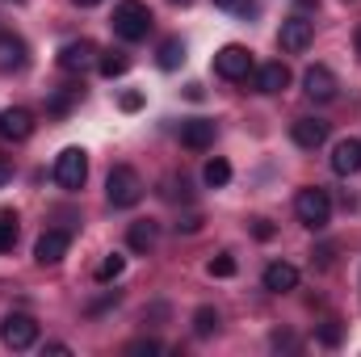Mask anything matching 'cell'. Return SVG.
<instances>
[{
  "label": "cell",
  "mask_w": 361,
  "mask_h": 357,
  "mask_svg": "<svg viewBox=\"0 0 361 357\" xmlns=\"http://www.w3.org/2000/svg\"><path fill=\"white\" fill-rule=\"evenodd\" d=\"M156 63H160L164 72H177L180 63H185V42H180V38H164V42H160Z\"/></svg>",
  "instance_id": "obj_19"
},
{
  "label": "cell",
  "mask_w": 361,
  "mask_h": 357,
  "mask_svg": "<svg viewBox=\"0 0 361 357\" xmlns=\"http://www.w3.org/2000/svg\"><path fill=\"white\" fill-rule=\"evenodd\" d=\"M336 76H332V68H324V63H315V68H307L302 72V92L311 97V101H332L336 97Z\"/></svg>",
  "instance_id": "obj_11"
},
{
  "label": "cell",
  "mask_w": 361,
  "mask_h": 357,
  "mask_svg": "<svg viewBox=\"0 0 361 357\" xmlns=\"http://www.w3.org/2000/svg\"><path fill=\"white\" fill-rule=\"evenodd\" d=\"M72 4H80V8H92V4H101V0H72Z\"/></svg>",
  "instance_id": "obj_33"
},
{
  "label": "cell",
  "mask_w": 361,
  "mask_h": 357,
  "mask_svg": "<svg viewBox=\"0 0 361 357\" xmlns=\"http://www.w3.org/2000/svg\"><path fill=\"white\" fill-rule=\"evenodd\" d=\"M97 59H101V51L92 47L89 38H80V42H63L59 47V68L63 72H89V68H97Z\"/></svg>",
  "instance_id": "obj_9"
},
{
  "label": "cell",
  "mask_w": 361,
  "mask_h": 357,
  "mask_svg": "<svg viewBox=\"0 0 361 357\" xmlns=\"http://www.w3.org/2000/svg\"><path fill=\"white\" fill-rule=\"evenodd\" d=\"M311 38H315V25L307 21V17H286L281 21V30H277V42H281V51L286 55H302L307 47H311Z\"/></svg>",
  "instance_id": "obj_7"
},
{
  "label": "cell",
  "mask_w": 361,
  "mask_h": 357,
  "mask_svg": "<svg viewBox=\"0 0 361 357\" xmlns=\"http://www.w3.org/2000/svg\"><path fill=\"white\" fill-rule=\"evenodd\" d=\"M85 181H89V156H85V147H63L55 156V185L68 189V193H76V189H85Z\"/></svg>",
  "instance_id": "obj_4"
},
{
  "label": "cell",
  "mask_w": 361,
  "mask_h": 357,
  "mask_svg": "<svg viewBox=\"0 0 361 357\" xmlns=\"http://www.w3.org/2000/svg\"><path fill=\"white\" fill-rule=\"evenodd\" d=\"M341 341H345V328H341L336 320H328V324L319 328V345H328V349H336Z\"/></svg>",
  "instance_id": "obj_27"
},
{
  "label": "cell",
  "mask_w": 361,
  "mask_h": 357,
  "mask_svg": "<svg viewBox=\"0 0 361 357\" xmlns=\"http://www.w3.org/2000/svg\"><path fill=\"white\" fill-rule=\"evenodd\" d=\"M214 4H219V8H240L244 0H214Z\"/></svg>",
  "instance_id": "obj_32"
},
{
  "label": "cell",
  "mask_w": 361,
  "mask_h": 357,
  "mask_svg": "<svg viewBox=\"0 0 361 357\" xmlns=\"http://www.w3.org/2000/svg\"><path fill=\"white\" fill-rule=\"evenodd\" d=\"M219 332V311L214 307H197L193 311V337H214Z\"/></svg>",
  "instance_id": "obj_21"
},
{
  "label": "cell",
  "mask_w": 361,
  "mask_h": 357,
  "mask_svg": "<svg viewBox=\"0 0 361 357\" xmlns=\"http://www.w3.org/2000/svg\"><path fill=\"white\" fill-rule=\"evenodd\" d=\"M118 105H122L126 114H135V109L143 105V92H122V101H118Z\"/></svg>",
  "instance_id": "obj_29"
},
{
  "label": "cell",
  "mask_w": 361,
  "mask_h": 357,
  "mask_svg": "<svg viewBox=\"0 0 361 357\" xmlns=\"http://www.w3.org/2000/svg\"><path fill=\"white\" fill-rule=\"evenodd\" d=\"M76 97H80V85H68L63 92H55V97H51V114H68V105H72Z\"/></svg>",
  "instance_id": "obj_26"
},
{
  "label": "cell",
  "mask_w": 361,
  "mask_h": 357,
  "mask_svg": "<svg viewBox=\"0 0 361 357\" xmlns=\"http://www.w3.org/2000/svg\"><path fill=\"white\" fill-rule=\"evenodd\" d=\"M30 63V51L17 34H0V72H21Z\"/></svg>",
  "instance_id": "obj_16"
},
{
  "label": "cell",
  "mask_w": 361,
  "mask_h": 357,
  "mask_svg": "<svg viewBox=\"0 0 361 357\" xmlns=\"http://www.w3.org/2000/svg\"><path fill=\"white\" fill-rule=\"evenodd\" d=\"M126 240H130V248H135V253H147V248H156V223H147V219L130 223Z\"/></svg>",
  "instance_id": "obj_18"
},
{
  "label": "cell",
  "mask_w": 361,
  "mask_h": 357,
  "mask_svg": "<svg viewBox=\"0 0 361 357\" xmlns=\"http://www.w3.org/2000/svg\"><path fill=\"white\" fill-rule=\"evenodd\" d=\"M261 286H265L269 294H290V290L298 286V269L290 265V261H273V265H265V273H261Z\"/></svg>",
  "instance_id": "obj_14"
},
{
  "label": "cell",
  "mask_w": 361,
  "mask_h": 357,
  "mask_svg": "<svg viewBox=\"0 0 361 357\" xmlns=\"http://www.w3.org/2000/svg\"><path fill=\"white\" fill-rule=\"evenodd\" d=\"M105 198H109L114 210H130V206H139V198H143V177H139L130 164H114L109 177H105Z\"/></svg>",
  "instance_id": "obj_3"
},
{
  "label": "cell",
  "mask_w": 361,
  "mask_h": 357,
  "mask_svg": "<svg viewBox=\"0 0 361 357\" xmlns=\"http://www.w3.org/2000/svg\"><path fill=\"white\" fill-rule=\"evenodd\" d=\"M8 181H13V160L0 156V185H8Z\"/></svg>",
  "instance_id": "obj_31"
},
{
  "label": "cell",
  "mask_w": 361,
  "mask_h": 357,
  "mask_svg": "<svg viewBox=\"0 0 361 357\" xmlns=\"http://www.w3.org/2000/svg\"><path fill=\"white\" fill-rule=\"evenodd\" d=\"M252 85H257V92H281L290 85V68L286 63H261Z\"/></svg>",
  "instance_id": "obj_17"
},
{
  "label": "cell",
  "mask_w": 361,
  "mask_h": 357,
  "mask_svg": "<svg viewBox=\"0 0 361 357\" xmlns=\"http://www.w3.org/2000/svg\"><path fill=\"white\" fill-rule=\"evenodd\" d=\"M122 269H126V257H118V253H109L101 265H97V282H114V277H122Z\"/></svg>",
  "instance_id": "obj_24"
},
{
  "label": "cell",
  "mask_w": 361,
  "mask_h": 357,
  "mask_svg": "<svg viewBox=\"0 0 361 357\" xmlns=\"http://www.w3.org/2000/svg\"><path fill=\"white\" fill-rule=\"evenodd\" d=\"M0 341H4V349H13V353L30 349V345L38 341V320H34V315H25V311L4 315V324H0Z\"/></svg>",
  "instance_id": "obj_5"
},
{
  "label": "cell",
  "mask_w": 361,
  "mask_h": 357,
  "mask_svg": "<svg viewBox=\"0 0 361 357\" xmlns=\"http://www.w3.org/2000/svg\"><path fill=\"white\" fill-rule=\"evenodd\" d=\"M357 55H361V25H357Z\"/></svg>",
  "instance_id": "obj_34"
},
{
  "label": "cell",
  "mask_w": 361,
  "mask_h": 357,
  "mask_svg": "<svg viewBox=\"0 0 361 357\" xmlns=\"http://www.w3.org/2000/svg\"><path fill=\"white\" fill-rule=\"evenodd\" d=\"M13 248H17V214L0 210V253H13Z\"/></svg>",
  "instance_id": "obj_23"
},
{
  "label": "cell",
  "mask_w": 361,
  "mask_h": 357,
  "mask_svg": "<svg viewBox=\"0 0 361 357\" xmlns=\"http://www.w3.org/2000/svg\"><path fill=\"white\" fill-rule=\"evenodd\" d=\"M126 353H164V345L160 341H135V345H126Z\"/></svg>",
  "instance_id": "obj_28"
},
{
  "label": "cell",
  "mask_w": 361,
  "mask_h": 357,
  "mask_svg": "<svg viewBox=\"0 0 361 357\" xmlns=\"http://www.w3.org/2000/svg\"><path fill=\"white\" fill-rule=\"evenodd\" d=\"M173 4H189V0H173Z\"/></svg>",
  "instance_id": "obj_35"
},
{
  "label": "cell",
  "mask_w": 361,
  "mask_h": 357,
  "mask_svg": "<svg viewBox=\"0 0 361 357\" xmlns=\"http://www.w3.org/2000/svg\"><path fill=\"white\" fill-rule=\"evenodd\" d=\"M252 236H257V240H273V227L265 219H257V223H252Z\"/></svg>",
  "instance_id": "obj_30"
},
{
  "label": "cell",
  "mask_w": 361,
  "mask_h": 357,
  "mask_svg": "<svg viewBox=\"0 0 361 357\" xmlns=\"http://www.w3.org/2000/svg\"><path fill=\"white\" fill-rule=\"evenodd\" d=\"M210 277H235V257L231 253H219V257H210Z\"/></svg>",
  "instance_id": "obj_25"
},
{
  "label": "cell",
  "mask_w": 361,
  "mask_h": 357,
  "mask_svg": "<svg viewBox=\"0 0 361 357\" xmlns=\"http://www.w3.org/2000/svg\"><path fill=\"white\" fill-rule=\"evenodd\" d=\"M0 135H4L8 143L30 139V135H34V114H30V109H21V105H8V109L0 114Z\"/></svg>",
  "instance_id": "obj_12"
},
{
  "label": "cell",
  "mask_w": 361,
  "mask_h": 357,
  "mask_svg": "<svg viewBox=\"0 0 361 357\" xmlns=\"http://www.w3.org/2000/svg\"><path fill=\"white\" fill-rule=\"evenodd\" d=\"M180 147H189V152L214 147V122H210V118H189V122H180Z\"/></svg>",
  "instance_id": "obj_13"
},
{
  "label": "cell",
  "mask_w": 361,
  "mask_h": 357,
  "mask_svg": "<svg viewBox=\"0 0 361 357\" xmlns=\"http://www.w3.org/2000/svg\"><path fill=\"white\" fill-rule=\"evenodd\" d=\"M126 68H130V59H126L122 51H101V59H97V72H101V76H109V80H114V76H122Z\"/></svg>",
  "instance_id": "obj_20"
},
{
  "label": "cell",
  "mask_w": 361,
  "mask_h": 357,
  "mask_svg": "<svg viewBox=\"0 0 361 357\" xmlns=\"http://www.w3.org/2000/svg\"><path fill=\"white\" fill-rule=\"evenodd\" d=\"M332 173H336V177L361 173V139H341V143L332 147Z\"/></svg>",
  "instance_id": "obj_15"
},
{
  "label": "cell",
  "mask_w": 361,
  "mask_h": 357,
  "mask_svg": "<svg viewBox=\"0 0 361 357\" xmlns=\"http://www.w3.org/2000/svg\"><path fill=\"white\" fill-rule=\"evenodd\" d=\"M214 72L223 80H248L252 76V51L240 42H227L223 51H214Z\"/></svg>",
  "instance_id": "obj_6"
},
{
  "label": "cell",
  "mask_w": 361,
  "mask_h": 357,
  "mask_svg": "<svg viewBox=\"0 0 361 357\" xmlns=\"http://www.w3.org/2000/svg\"><path fill=\"white\" fill-rule=\"evenodd\" d=\"M294 214H298L302 227L324 231V227L332 223V198H328V189H319V185L298 189V193H294Z\"/></svg>",
  "instance_id": "obj_2"
},
{
  "label": "cell",
  "mask_w": 361,
  "mask_h": 357,
  "mask_svg": "<svg viewBox=\"0 0 361 357\" xmlns=\"http://www.w3.org/2000/svg\"><path fill=\"white\" fill-rule=\"evenodd\" d=\"M290 139L302 147V152H315L328 143V122L324 118H294L290 122Z\"/></svg>",
  "instance_id": "obj_10"
},
{
  "label": "cell",
  "mask_w": 361,
  "mask_h": 357,
  "mask_svg": "<svg viewBox=\"0 0 361 357\" xmlns=\"http://www.w3.org/2000/svg\"><path fill=\"white\" fill-rule=\"evenodd\" d=\"M202 177H206V185H210V189H223V185L231 181V164L214 156V160H206V173H202Z\"/></svg>",
  "instance_id": "obj_22"
},
{
  "label": "cell",
  "mask_w": 361,
  "mask_h": 357,
  "mask_svg": "<svg viewBox=\"0 0 361 357\" xmlns=\"http://www.w3.org/2000/svg\"><path fill=\"white\" fill-rule=\"evenodd\" d=\"M152 8L143 4V0H122L118 8H114V17H109V25H114V34L122 38V42H143L147 34H152Z\"/></svg>",
  "instance_id": "obj_1"
},
{
  "label": "cell",
  "mask_w": 361,
  "mask_h": 357,
  "mask_svg": "<svg viewBox=\"0 0 361 357\" xmlns=\"http://www.w3.org/2000/svg\"><path fill=\"white\" fill-rule=\"evenodd\" d=\"M68 248H72V231L51 227V231L38 236V244H34V261H38V265H59V261L68 257Z\"/></svg>",
  "instance_id": "obj_8"
}]
</instances>
